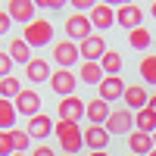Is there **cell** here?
Segmentation results:
<instances>
[{"label": "cell", "mask_w": 156, "mask_h": 156, "mask_svg": "<svg viewBox=\"0 0 156 156\" xmlns=\"http://www.w3.org/2000/svg\"><path fill=\"white\" fill-rule=\"evenodd\" d=\"M100 69H103V75H119L122 72V53L119 50H106L100 59Z\"/></svg>", "instance_id": "obj_21"}, {"label": "cell", "mask_w": 156, "mask_h": 156, "mask_svg": "<svg viewBox=\"0 0 156 156\" xmlns=\"http://www.w3.org/2000/svg\"><path fill=\"white\" fill-rule=\"evenodd\" d=\"M22 94V81L16 75H9V78H0V100H16Z\"/></svg>", "instance_id": "obj_24"}, {"label": "cell", "mask_w": 156, "mask_h": 156, "mask_svg": "<svg viewBox=\"0 0 156 156\" xmlns=\"http://www.w3.org/2000/svg\"><path fill=\"white\" fill-rule=\"evenodd\" d=\"M37 6H41V9H62L59 0H37Z\"/></svg>", "instance_id": "obj_32"}, {"label": "cell", "mask_w": 156, "mask_h": 156, "mask_svg": "<svg viewBox=\"0 0 156 156\" xmlns=\"http://www.w3.org/2000/svg\"><path fill=\"white\" fill-rule=\"evenodd\" d=\"M31 156H56V150H53V147H47V144H41V147H34Z\"/></svg>", "instance_id": "obj_31"}, {"label": "cell", "mask_w": 156, "mask_h": 156, "mask_svg": "<svg viewBox=\"0 0 156 156\" xmlns=\"http://www.w3.org/2000/svg\"><path fill=\"white\" fill-rule=\"evenodd\" d=\"M150 12H153V19H156V3H153V6H150Z\"/></svg>", "instance_id": "obj_35"}, {"label": "cell", "mask_w": 156, "mask_h": 156, "mask_svg": "<svg viewBox=\"0 0 156 156\" xmlns=\"http://www.w3.org/2000/svg\"><path fill=\"white\" fill-rule=\"evenodd\" d=\"M12 140H9V131H0V156H12Z\"/></svg>", "instance_id": "obj_30"}, {"label": "cell", "mask_w": 156, "mask_h": 156, "mask_svg": "<svg viewBox=\"0 0 156 156\" xmlns=\"http://www.w3.org/2000/svg\"><path fill=\"white\" fill-rule=\"evenodd\" d=\"M140 78H144L147 84H156V53H150V56H144L140 59Z\"/></svg>", "instance_id": "obj_27"}, {"label": "cell", "mask_w": 156, "mask_h": 156, "mask_svg": "<svg viewBox=\"0 0 156 156\" xmlns=\"http://www.w3.org/2000/svg\"><path fill=\"white\" fill-rule=\"evenodd\" d=\"M22 41L28 47H47L53 44V22L50 19H34L22 28Z\"/></svg>", "instance_id": "obj_2"}, {"label": "cell", "mask_w": 156, "mask_h": 156, "mask_svg": "<svg viewBox=\"0 0 156 156\" xmlns=\"http://www.w3.org/2000/svg\"><path fill=\"white\" fill-rule=\"evenodd\" d=\"M153 147H156V131H153Z\"/></svg>", "instance_id": "obj_37"}, {"label": "cell", "mask_w": 156, "mask_h": 156, "mask_svg": "<svg viewBox=\"0 0 156 156\" xmlns=\"http://www.w3.org/2000/svg\"><path fill=\"white\" fill-rule=\"evenodd\" d=\"M115 25H122V28L134 31V28H144V9L134 6V3H125L115 9Z\"/></svg>", "instance_id": "obj_6"}, {"label": "cell", "mask_w": 156, "mask_h": 156, "mask_svg": "<svg viewBox=\"0 0 156 156\" xmlns=\"http://www.w3.org/2000/svg\"><path fill=\"white\" fill-rule=\"evenodd\" d=\"M12 156H25V153H12Z\"/></svg>", "instance_id": "obj_38"}, {"label": "cell", "mask_w": 156, "mask_h": 156, "mask_svg": "<svg viewBox=\"0 0 156 156\" xmlns=\"http://www.w3.org/2000/svg\"><path fill=\"white\" fill-rule=\"evenodd\" d=\"M90 156H109V153H90Z\"/></svg>", "instance_id": "obj_36"}, {"label": "cell", "mask_w": 156, "mask_h": 156, "mask_svg": "<svg viewBox=\"0 0 156 156\" xmlns=\"http://www.w3.org/2000/svg\"><path fill=\"white\" fill-rule=\"evenodd\" d=\"M9 25H12V19L6 16V12H0V34H6V31H9Z\"/></svg>", "instance_id": "obj_33"}, {"label": "cell", "mask_w": 156, "mask_h": 156, "mask_svg": "<svg viewBox=\"0 0 156 156\" xmlns=\"http://www.w3.org/2000/svg\"><path fill=\"white\" fill-rule=\"evenodd\" d=\"M9 140H12V150H16V153H25V150L31 147L28 131H19V128H12V131H9Z\"/></svg>", "instance_id": "obj_28"}, {"label": "cell", "mask_w": 156, "mask_h": 156, "mask_svg": "<svg viewBox=\"0 0 156 156\" xmlns=\"http://www.w3.org/2000/svg\"><path fill=\"white\" fill-rule=\"evenodd\" d=\"M128 147H131L134 156H150V153L156 150V147H153V137L144 134V131H131V134H128Z\"/></svg>", "instance_id": "obj_18"}, {"label": "cell", "mask_w": 156, "mask_h": 156, "mask_svg": "<svg viewBox=\"0 0 156 156\" xmlns=\"http://www.w3.org/2000/svg\"><path fill=\"white\" fill-rule=\"evenodd\" d=\"M150 156H156V150H153V153H150Z\"/></svg>", "instance_id": "obj_39"}, {"label": "cell", "mask_w": 156, "mask_h": 156, "mask_svg": "<svg viewBox=\"0 0 156 156\" xmlns=\"http://www.w3.org/2000/svg\"><path fill=\"white\" fill-rule=\"evenodd\" d=\"M122 100H125V109H131V112H140V109H147V103H150V94L140 84H128L125 87V94H122Z\"/></svg>", "instance_id": "obj_13"}, {"label": "cell", "mask_w": 156, "mask_h": 156, "mask_svg": "<svg viewBox=\"0 0 156 156\" xmlns=\"http://www.w3.org/2000/svg\"><path fill=\"white\" fill-rule=\"evenodd\" d=\"M9 75H12V59H9V53L0 50V78H9Z\"/></svg>", "instance_id": "obj_29"}, {"label": "cell", "mask_w": 156, "mask_h": 156, "mask_svg": "<svg viewBox=\"0 0 156 156\" xmlns=\"http://www.w3.org/2000/svg\"><path fill=\"white\" fill-rule=\"evenodd\" d=\"M90 34H94V25H90V19H87V16L75 12V16H69V19H66V41L81 44V41H87Z\"/></svg>", "instance_id": "obj_3"}, {"label": "cell", "mask_w": 156, "mask_h": 156, "mask_svg": "<svg viewBox=\"0 0 156 156\" xmlns=\"http://www.w3.org/2000/svg\"><path fill=\"white\" fill-rule=\"evenodd\" d=\"M53 59H56L59 69H72L81 59V50H78L75 41H59V44H53Z\"/></svg>", "instance_id": "obj_5"}, {"label": "cell", "mask_w": 156, "mask_h": 156, "mask_svg": "<svg viewBox=\"0 0 156 156\" xmlns=\"http://www.w3.org/2000/svg\"><path fill=\"white\" fill-rule=\"evenodd\" d=\"M16 103L9 100H0V131H12V125H16Z\"/></svg>", "instance_id": "obj_22"}, {"label": "cell", "mask_w": 156, "mask_h": 156, "mask_svg": "<svg viewBox=\"0 0 156 156\" xmlns=\"http://www.w3.org/2000/svg\"><path fill=\"white\" fill-rule=\"evenodd\" d=\"M103 128H106L109 134H131L134 131V112L131 109H112Z\"/></svg>", "instance_id": "obj_4"}, {"label": "cell", "mask_w": 156, "mask_h": 156, "mask_svg": "<svg viewBox=\"0 0 156 156\" xmlns=\"http://www.w3.org/2000/svg\"><path fill=\"white\" fill-rule=\"evenodd\" d=\"M53 134H56V140H59L62 156H75L78 150L84 147V131H81L75 122H59V125L53 128Z\"/></svg>", "instance_id": "obj_1"}, {"label": "cell", "mask_w": 156, "mask_h": 156, "mask_svg": "<svg viewBox=\"0 0 156 156\" xmlns=\"http://www.w3.org/2000/svg\"><path fill=\"white\" fill-rule=\"evenodd\" d=\"M84 109H87V103L78 100V97L59 100V122H75L78 125V119H84Z\"/></svg>", "instance_id": "obj_10"}, {"label": "cell", "mask_w": 156, "mask_h": 156, "mask_svg": "<svg viewBox=\"0 0 156 156\" xmlns=\"http://www.w3.org/2000/svg\"><path fill=\"white\" fill-rule=\"evenodd\" d=\"M50 62L47 59H31L28 66H25V78H28L31 84H44V81H50Z\"/></svg>", "instance_id": "obj_17"}, {"label": "cell", "mask_w": 156, "mask_h": 156, "mask_svg": "<svg viewBox=\"0 0 156 156\" xmlns=\"http://www.w3.org/2000/svg\"><path fill=\"white\" fill-rule=\"evenodd\" d=\"M84 147H90V153H106V147H109V131H106L103 125L84 128Z\"/></svg>", "instance_id": "obj_9"}, {"label": "cell", "mask_w": 156, "mask_h": 156, "mask_svg": "<svg viewBox=\"0 0 156 156\" xmlns=\"http://www.w3.org/2000/svg\"><path fill=\"white\" fill-rule=\"evenodd\" d=\"M147 109H150V112L156 115V94H150V103H147Z\"/></svg>", "instance_id": "obj_34"}, {"label": "cell", "mask_w": 156, "mask_h": 156, "mask_svg": "<svg viewBox=\"0 0 156 156\" xmlns=\"http://www.w3.org/2000/svg\"><path fill=\"white\" fill-rule=\"evenodd\" d=\"M78 50H81V56H84V62H100L103 59V53H106V41H103L100 34H90L87 41H81L78 44Z\"/></svg>", "instance_id": "obj_11"}, {"label": "cell", "mask_w": 156, "mask_h": 156, "mask_svg": "<svg viewBox=\"0 0 156 156\" xmlns=\"http://www.w3.org/2000/svg\"><path fill=\"white\" fill-rule=\"evenodd\" d=\"M87 19H90V25H94L97 31H106V28H112V25H115V9L106 6V3H97L94 12H90Z\"/></svg>", "instance_id": "obj_16"}, {"label": "cell", "mask_w": 156, "mask_h": 156, "mask_svg": "<svg viewBox=\"0 0 156 156\" xmlns=\"http://www.w3.org/2000/svg\"><path fill=\"white\" fill-rule=\"evenodd\" d=\"M109 112H112V109H109V103H103L100 97H94V100L87 103V109H84V115L90 119V125H106Z\"/></svg>", "instance_id": "obj_19"}, {"label": "cell", "mask_w": 156, "mask_h": 156, "mask_svg": "<svg viewBox=\"0 0 156 156\" xmlns=\"http://www.w3.org/2000/svg\"><path fill=\"white\" fill-rule=\"evenodd\" d=\"M16 112L28 115V119H34L37 112H41V94L31 87V90H22V94L16 97Z\"/></svg>", "instance_id": "obj_15"}, {"label": "cell", "mask_w": 156, "mask_h": 156, "mask_svg": "<svg viewBox=\"0 0 156 156\" xmlns=\"http://www.w3.org/2000/svg\"><path fill=\"white\" fill-rule=\"evenodd\" d=\"M53 119H50V115H44V112H37L34 119H28V128H25V131H28V137L31 140H44V137H50L53 134Z\"/></svg>", "instance_id": "obj_14"}, {"label": "cell", "mask_w": 156, "mask_h": 156, "mask_svg": "<svg viewBox=\"0 0 156 156\" xmlns=\"http://www.w3.org/2000/svg\"><path fill=\"white\" fill-rule=\"evenodd\" d=\"M128 44H131V50H147L153 44V34L147 28H134V31H128Z\"/></svg>", "instance_id": "obj_26"}, {"label": "cell", "mask_w": 156, "mask_h": 156, "mask_svg": "<svg viewBox=\"0 0 156 156\" xmlns=\"http://www.w3.org/2000/svg\"><path fill=\"white\" fill-rule=\"evenodd\" d=\"M134 131H144V134H150V137H153V131H156V115H153L150 109L134 112Z\"/></svg>", "instance_id": "obj_23"}, {"label": "cell", "mask_w": 156, "mask_h": 156, "mask_svg": "<svg viewBox=\"0 0 156 156\" xmlns=\"http://www.w3.org/2000/svg\"><path fill=\"white\" fill-rule=\"evenodd\" d=\"M128 156H134V153H128Z\"/></svg>", "instance_id": "obj_40"}, {"label": "cell", "mask_w": 156, "mask_h": 156, "mask_svg": "<svg viewBox=\"0 0 156 156\" xmlns=\"http://www.w3.org/2000/svg\"><path fill=\"white\" fill-rule=\"evenodd\" d=\"M125 81H122V78L119 75H106V78H103V81H100V87H97V97L103 100V103H112V100H119L122 94H125Z\"/></svg>", "instance_id": "obj_8"}, {"label": "cell", "mask_w": 156, "mask_h": 156, "mask_svg": "<svg viewBox=\"0 0 156 156\" xmlns=\"http://www.w3.org/2000/svg\"><path fill=\"white\" fill-rule=\"evenodd\" d=\"M78 78H81L84 84H97V87H100V81H103L106 75H103L100 62H84V69H81V75H78Z\"/></svg>", "instance_id": "obj_25"}, {"label": "cell", "mask_w": 156, "mask_h": 156, "mask_svg": "<svg viewBox=\"0 0 156 156\" xmlns=\"http://www.w3.org/2000/svg\"><path fill=\"white\" fill-rule=\"evenodd\" d=\"M6 53H9V59H12V62H22V66H28V62H31V47L25 44L22 37L9 41V50H6Z\"/></svg>", "instance_id": "obj_20"}, {"label": "cell", "mask_w": 156, "mask_h": 156, "mask_svg": "<svg viewBox=\"0 0 156 156\" xmlns=\"http://www.w3.org/2000/svg\"><path fill=\"white\" fill-rule=\"evenodd\" d=\"M75 84H78V78L69 69H56L53 75H50V87H53V94H62V100L75 97Z\"/></svg>", "instance_id": "obj_7"}, {"label": "cell", "mask_w": 156, "mask_h": 156, "mask_svg": "<svg viewBox=\"0 0 156 156\" xmlns=\"http://www.w3.org/2000/svg\"><path fill=\"white\" fill-rule=\"evenodd\" d=\"M34 9H37V3H31V0H9L6 16H9L12 22L28 25V22H34Z\"/></svg>", "instance_id": "obj_12"}]
</instances>
